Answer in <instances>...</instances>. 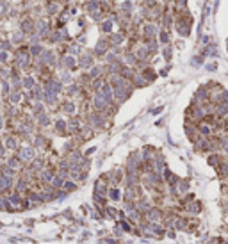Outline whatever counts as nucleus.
Wrapping results in <instances>:
<instances>
[{
	"label": "nucleus",
	"mask_w": 228,
	"mask_h": 244,
	"mask_svg": "<svg viewBox=\"0 0 228 244\" xmlns=\"http://www.w3.org/2000/svg\"><path fill=\"white\" fill-rule=\"evenodd\" d=\"M110 198L112 199H118V191H110Z\"/></svg>",
	"instance_id": "nucleus-1"
}]
</instances>
